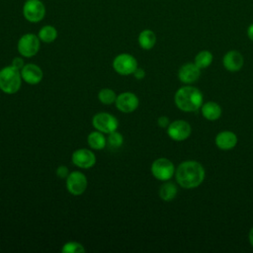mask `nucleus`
<instances>
[{"instance_id":"25","label":"nucleus","mask_w":253,"mask_h":253,"mask_svg":"<svg viewBox=\"0 0 253 253\" xmlns=\"http://www.w3.org/2000/svg\"><path fill=\"white\" fill-rule=\"evenodd\" d=\"M62 253H84L85 248L83 244L77 241H68L63 244L61 248Z\"/></svg>"},{"instance_id":"2","label":"nucleus","mask_w":253,"mask_h":253,"mask_svg":"<svg viewBox=\"0 0 253 253\" xmlns=\"http://www.w3.org/2000/svg\"><path fill=\"white\" fill-rule=\"evenodd\" d=\"M176 107L186 113L198 111L204 104L202 92L193 86H183L179 88L174 95Z\"/></svg>"},{"instance_id":"13","label":"nucleus","mask_w":253,"mask_h":253,"mask_svg":"<svg viewBox=\"0 0 253 253\" xmlns=\"http://www.w3.org/2000/svg\"><path fill=\"white\" fill-rule=\"evenodd\" d=\"M21 76L24 82L30 85L39 84L43 77L42 68L35 63H27L21 69Z\"/></svg>"},{"instance_id":"21","label":"nucleus","mask_w":253,"mask_h":253,"mask_svg":"<svg viewBox=\"0 0 253 253\" xmlns=\"http://www.w3.org/2000/svg\"><path fill=\"white\" fill-rule=\"evenodd\" d=\"M38 37L41 40V42L45 43H50L56 40L57 30L51 25H45L40 29L38 33Z\"/></svg>"},{"instance_id":"18","label":"nucleus","mask_w":253,"mask_h":253,"mask_svg":"<svg viewBox=\"0 0 253 253\" xmlns=\"http://www.w3.org/2000/svg\"><path fill=\"white\" fill-rule=\"evenodd\" d=\"M87 143L89 147L93 150H102L107 145V138L105 136V133L95 129L88 134Z\"/></svg>"},{"instance_id":"22","label":"nucleus","mask_w":253,"mask_h":253,"mask_svg":"<svg viewBox=\"0 0 253 253\" xmlns=\"http://www.w3.org/2000/svg\"><path fill=\"white\" fill-rule=\"evenodd\" d=\"M213 60V55L210 50H201L195 56L194 63L201 69L209 67Z\"/></svg>"},{"instance_id":"12","label":"nucleus","mask_w":253,"mask_h":253,"mask_svg":"<svg viewBox=\"0 0 253 253\" xmlns=\"http://www.w3.org/2000/svg\"><path fill=\"white\" fill-rule=\"evenodd\" d=\"M72 163L81 169H90L96 163V155L88 148H78L71 155Z\"/></svg>"},{"instance_id":"6","label":"nucleus","mask_w":253,"mask_h":253,"mask_svg":"<svg viewBox=\"0 0 253 253\" xmlns=\"http://www.w3.org/2000/svg\"><path fill=\"white\" fill-rule=\"evenodd\" d=\"M113 68L114 70L123 76L130 75L134 72V70L138 67L136 58L130 53H120L113 60Z\"/></svg>"},{"instance_id":"30","label":"nucleus","mask_w":253,"mask_h":253,"mask_svg":"<svg viewBox=\"0 0 253 253\" xmlns=\"http://www.w3.org/2000/svg\"><path fill=\"white\" fill-rule=\"evenodd\" d=\"M247 37H248V39L251 41V42H253V23L252 24H250L249 26H248V28H247Z\"/></svg>"},{"instance_id":"29","label":"nucleus","mask_w":253,"mask_h":253,"mask_svg":"<svg viewBox=\"0 0 253 253\" xmlns=\"http://www.w3.org/2000/svg\"><path fill=\"white\" fill-rule=\"evenodd\" d=\"M132 75H133V77H134L135 79H137V80H142V79L145 77V71H144L143 68L137 67V68L134 70V72L132 73Z\"/></svg>"},{"instance_id":"17","label":"nucleus","mask_w":253,"mask_h":253,"mask_svg":"<svg viewBox=\"0 0 253 253\" xmlns=\"http://www.w3.org/2000/svg\"><path fill=\"white\" fill-rule=\"evenodd\" d=\"M201 112L203 117L208 121H216L220 118L222 110L221 107L212 101L206 102L201 107Z\"/></svg>"},{"instance_id":"15","label":"nucleus","mask_w":253,"mask_h":253,"mask_svg":"<svg viewBox=\"0 0 253 253\" xmlns=\"http://www.w3.org/2000/svg\"><path fill=\"white\" fill-rule=\"evenodd\" d=\"M222 64L227 71L237 72L243 67L244 57L238 50H229L223 55Z\"/></svg>"},{"instance_id":"1","label":"nucleus","mask_w":253,"mask_h":253,"mask_svg":"<svg viewBox=\"0 0 253 253\" xmlns=\"http://www.w3.org/2000/svg\"><path fill=\"white\" fill-rule=\"evenodd\" d=\"M205 176L204 166L195 160L183 161L175 170L176 182L184 189L199 187L204 182Z\"/></svg>"},{"instance_id":"28","label":"nucleus","mask_w":253,"mask_h":253,"mask_svg":"<svg viewBox=\"0 0 253 253\" xmlns=\"http://www.w3.org/2000/svg\"><path fill=\"white\" fill-rule=\"evenodd\" d=\"M157 124L160 127L162 128H167V126H169L170 124V121H169V118L166 117V116H161L158 118L157 120Z\"/></svg>"},{"instance_id":"26","label":"nucleus","mask_w":253,"mask_h":253,"mask_svg":"<svg viewBox=\"0 0 253 253\" xmlns=\"http://www.w3.org/2000/svg\"><path fill=\"white\" fill-rule=\"evenodd\" d=\"M55 173H56L57 177H59L61 179H66L67 176L69 175V170H68V168L66 166L60 165V166H58L56 168V172Z\"/></svg>"},{"instance_id":"23","label":"nucleus","mask_w":253,"mask_h":253,"mask_svg":"<svg viewBox=\"0 0 253 253\" xmlns=\"http://www.w3.org/2000/svg\"><path fill=\"white\" fill-rule=\"evenodd\" d=\"M117 94L113 89L110 88H103L98 93V99L103 105H112L115 104L117 99Z\"/></svg>"},{"instance_id":"9","label":"nucleus","mask_w":253,"mask_h":253,"mask_svg":"<svg viewBox=\"0 0 253 253\" xmlns=\"http://www.w3.org/2000/svg\"><path fill=\"white\" fill-rule=\"evenodd\" d=\"M87 185V178L80 171H72L66 178V190L73 196L82 195L86 191Z\"/></svg>"},{"instance_id":"11","label":"nucleus","mask_w":253,"mask_h":253,"mask_svg":"<svg viewBox=\"0 0 253 253\" xmlns=\"http://www.w3.org/2000/svg\"><path fill=\"white\" fill-rule=\"evenodd\" d=\"M115 105L120 112L129 114L138 108L139 100L138 97L132 92H123L117 96Z\"/></svg>"},{"instance_id":"5","label":"nucleus","mask_w":253,"mask_h":253,"mask_svg":"<svg viewBox=\"0 0 253 253\" xmlns=\"http://www.w3.org/2000/svg\"><path fill=\"white\" fill-rule=\"evenodd\" d=\"M175 166L171 160L165 157L155 159L150 167L151 174L159 181H168L175 175Z\"/></svg>"},{"instance_id":"10","label":"nucleus","mask_w":253,"mask_h":253,"mask_svg":"<svg viewBox=\"0 0 253 253\" xmlns=\"http://www.w3.org/2000/svg\"><path fill=\"white\" fill-rule=\"evenodd\" d=\"M192 132L191 125L183 120H176L167 126L168 136L175 141H183L187 139Z\"/></svg>"},{"instance_id":"16","label":"nucleus","mask_w":253,"mask_h":253,"mask_svg":"<svg viewBox=\"0 0 253 253\" xmlns=\"http://www.w3.org/2000/svg\"><path fill=\"white\" fill-rule=\"evenodd\" d=\"M215 144L221 150H230L237 144V135L230 130H223L216 134Z\"/></svg>"},{"instance_id":"31","label":"nucleus","mask_w":253,"mask_h":253,"mask_svg":"<svg viewBox=\"0 0 253 253\" xmlns=\"http://www.w3.org/2000/svg\"><path fill=\"white\" fill-rule=\"evenodd\" d=\"M248 238H249V242L251 244V246L253 247V227L250 229L249 231V235H248Z\"/></svg>"},{"instance_id":"19","label":"nucleus","mask_w":253,"mask_h":253,"mask_svg":"<svg viewBox=\"0 0 253 253\" xmlns=\"http://www.w3.org/2000/svg\"><path fill=\"white\" fill-rule=\"evenodd\" d=\"M137 42L139 46L142 49H145V50L151 49L156 43V35L152 30H149V29L142 30L138 35Z\"/></svg>"},{"instance_id":"14","label":"nucleus","mask_w":253,"mask_h":253,"mask_svg":"<svg viewBox=\"0 0 253 253\" xmlns=\"http://www.w3.org/2000/svg\"><path fill=\"white\" fill-rule=\"evenodd\" d=\"M201 76V68L194 62H187L183 64L178 71V78L182 83L191 84L196 82Z\"/></svg>"},{"instance_id":"27","label":"nucleus","mask_w":253,"mask_h":253,"mask_svg":"<svg viewBox=\"0 0 253 253\" xmlns=\"http://www.w3.org/2000/svg\"><path fill=\"white\" fill-rule=\"evenodd\" d=\"M11 65H13L15 68H17L18 70L21 71V69H22V68L24 67V65H25V62H24V59H23L22 57L17 56V57H14V58H13Z\"/></svg>"},{"instance_id":"20","label":"nucleus","mask_w":253,"mask_h":253,"mask_svg":"<svg viewBox=\"0 0 253 253\" xmlns=\"http://www.w3.org/2000/svg\"><path fill=\"white\" fill-rule=\"evenodd\" d=\"M178 193V188L176 186V184H174L173 182L165 181L159 188V197L162 201L165 202H170L173 201Z\"/></svg>"},{"instance_id":"3","label":"nucleus","mask_w":253,"mask_h":253,"mask_svg":"<svg viewBox=\"0 0 253 253\" xmlns=\"http://www.w3.org/2000/svg\"><path fill=\"white\" fill-rule=\"evenodd\" d=\"M21 71L13 65H8L0 69V90L8 95L16 94L22 85Z\"/></svg>"},{"instance_id":"7","label":"nucleus","mask_w":253,"mask_h":253,"mask_svg":"<svg viewBox=\"0 0 253 253\" xmlns=\"http://www.w3.org/2000/svg\"><path fill=\"white\" fill-rule=\"evenodd\" d=\"M92 126L96 130H99L105 134H109L118 129V119L109 113H98L92 119Z\"/></svg>"},{"instance_id":"24","label":"nucleus","mask_w":253,"mask_h":253,"mask_svg":"<svg viewBox=\"0 0 253 253\" xmlns=\"http://www.w3.org/2000/svg\"><path fill=\"white\" fill-rule=\"evenodd\" d=\"M107 143L112 147V148H120L123 143H124V136L121 132L117 130L111 132L108 134V137H107Z\"/></svg>"},{"instance_id":"8","label":"nucleus","mask_w":253,"mask_h":253,"mask_svg":"<svg viewBox=\"0 0 253 253\" xmlns=\"http://www.w3.org/2000/svg\"><path fill=\"white\" fill-rule=\"evenodd\" d=\"M24 18L30 23H39L45 16V7L41 0H27L23 6Z\"/></svg>"},{"instance_id":"4","label":"nucleus","mask_w":253,"mask_h":253,"mask_svg":"<svg viewBox=\"0 0 253 253\" xmlns=\"http://www.w3.org/2000/svg\"><path fill=\"white\" fill-rule=\"evenodd\" d=\"M41 47V40L38 36L32 33L23 35L17 43V49L23 57H33L36 55Z\"/></svg>"}]
</instances>
